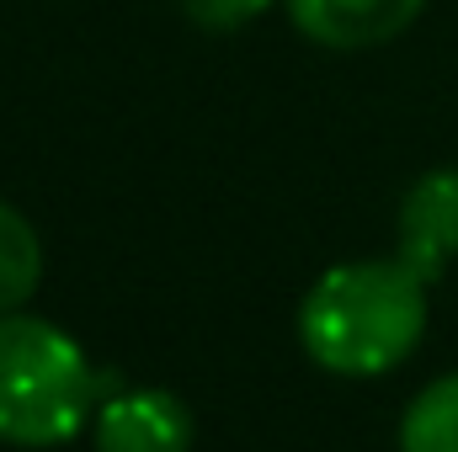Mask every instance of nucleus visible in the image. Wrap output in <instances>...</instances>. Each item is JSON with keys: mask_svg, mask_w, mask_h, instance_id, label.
Returning a JSON list of instances; mask_svg holds the SVG:
<instances>
[{"mask_svg": "<svg viewBox=\"0 0 458 452\" xmlns=\"http://www.w3.org/2000/svg\"><path fill=\"white\" fill-rule=\"evenodd\" d=\"M427 277L400 255L342 261L299 304V346L336 378L394 372L427 336Z\"/></svg>", "mask_w": 458, "mask_h": 452, "instance_id": "nucleus-1", "label": "nucleus"}, {"mask_svg": "<svg viewBox=\"0 0 458 452\" xmlns=\"http://www.w3.org/2000/svg\"><path fill=\"white\" fill-rule=\"evenodd\" d=\"M113 383L91 367L86 346L43 314H0V442L59 448L91 431Z\"/></svg>", "mask_w": 458, "mask_h": 452, "instance_id": "nucleus-2", "label": "nucleus"}, {"mask_svg": "<svg viewBox=\"0 0 458 452\" xmlns=\"http://www.w3.org/2000/svg\"><path fill=\"white\" fill-rule=\"evenodd\" d=\"M97 452H192V410L171 389H113L91 415Z\"/></svg>", "mask_w": 458, "mask_h": 452, "instance_id": "nucleus-3", "label": "nucleus"}, {"mask_svg": "<svg viewBox=\"0 0 458 452\" xmlns=\"http://www.w3.org/2000/svg\"><path fill=\"white\" fill-rule=\"evenodd\" d=\"M394 255L411 261L427 282H437L458 261V171L454 165H437V171L416 176L411 192L400 197Z\"/></svg>", "mask_w": 458, "mask_h": 452, "instance_id": "nucleus-4", "label": "nucleus"}, {"mask_svg": "<svg viewBox=\"0 0 458 452\" xmlns=\"http://www.w3.org/2000/svg\"><path fill=\"white\" fill-rule=\"evenodd\" d=\"M283 11L320 48H378L411 32L427 0H283Z\"/></svg>", "mask_w": 458, "mask_h": 452, "instance_id": "nucleus-5", "label": "nucleus"}, {"mask_svg": "<svg viewBox=\"0 0 458 452\" xmlns=\"http://www.w3.org/2000/svg\"><path fill=\"white\" fill-rule=\"evenodd\" d=\"M38 282H43V239L21 208L0 203V314L27 309Z\"/></svg>", "mask_w": 458, "mask_h": 452, "instance_id": "nucleus-6", "label": "nucleus"}, {"mask_svg": "<svg viewBox=\"0 0 458 452\" xmlns=\"http://www.w3.org/2000/svg\"><path fill=\"white\" fill-rule=\"evenodd\" d=\"M400 452H458V372L432 378L400 415Z\"/></svg>", "mask_w": 458, "mask_h": 452, "instance_id": "nucleus-7", "label": "nucleus"}, {"mask_svg": "<svg viewBox=\"0 0 458 452\" xmlns=\"http://www.w3.org/2000/svg\"><path fill=\"white\" fill-rule=\"evenodd\" d=\"M198 32H240L272 11V0H176Z\"/></svg>", "mask_w": 458, "mask_h": 452, "instance_id": "nucleus-8", "label": "nucleus"}]
</instances>
